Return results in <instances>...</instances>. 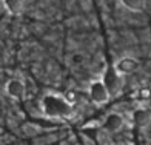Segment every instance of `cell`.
Segmentation results:
<instances>
[{"label": "cell", "mask_w": 151, "mask_h": 145, "mask_svg": "<svg viewBox=\"0 0 151 145\" xmlns=\"http://www.w3.org/2000/svg\"><path fill=\"white\" fill-rule=\"evenodd\" d=\"M40 108L46 117L51 119H68L74 113L73 103L65 96L60 94H45L40 100Z\"/></svg>", "instance_id": "obj_1"}, {"label": "cell", "mask_w": 151, "mask_h": 145, "mask_svg": "<svg viewBox=\"0 0 151 145\" xmlns=\"http://www.w3.org/2000/svg\"><path fill=\"white\" fill-rule=\"evenodd\" d=\"M114 68L117 70L119 74H122L123 77H125V76H128V74H133L137 68H139V62L131 56H125V57H120L117 62H116Z\"/></svg>", "instance_id": "obj_6"}, {"label": "cell", "mask_w": 151, "mask_h": 145, "mask_svg": "<svg viewBox=\"0 0 151 145\" xmlns=\"http://www.w3.org/2000/svg\"><path fill=\"white\" fill-rule=\"evenodd\" d=\"M3 5H5V8L8 9L9 14L17 16L25 8V0H3Z\"/></svg>", "instance_id": "obj_8"}, {"label": "cell", "mask_w": 151, "mask_h": 145, "mask_svg": "<svg viewBox=\"0 0 151 145\" xmlns=\"http://www.w3.org/2000/svg\"><path fill=\"white\" fill-rule=\"evenodd\" d=\"M88 94H90V99L96 103V105H105V103L111 99V94H109L105 84L102 82V79L91 82L90 88H88Z\"/></svg>", "instance_id": "obj_3"}, {"label": "cell", "mask_w": 151, "mask_h": 145, "mask_svg": "<svg viewBox=\"0 0 151 145\" xmlns=\"http://www.w3.org/2000/svg\"><path fill=\"white\" fill-rule=\"evenodd\" d=\"M119 2L133 12H140L145 8V0H119Z\"/></svg>", "instance_id": "obj_9"}, {"label": "cell", "mask_w": 151, "mask_h": 145, "mask_svg": "<svg viewBox=\"0 0 151 145\" xmlns=\"http://www.w3.org/2000/svg\"><path fill=\"white\" fill-rule=\"evenodd\" d=\"M131 120L136 127L143 128L151 122V111L148 108H136L131 113Z\"/></svg>", "instance_id": "obj_7"}, {"label": "cell", "mask_w": 151, "mask_h": 145, "mask_svg": "<svg viewBox=\"0 0 151 145\" xmlns=\"http://www.w3.org/2000/svg\"><path fill=\"white\" fill-rule=\"evenodd\" d=\"M5 91H6V94H8L11 99L20 100V99H23L25 94H26V85H25V82L22 79L12 77V79H9L8 82H6Z\"/></svg>", "instance_id": "obj_4"}, {"label": "cell", "mask_w": 151, "mask_h": 145, "mask_svg": "<svg viewBox=\"0 0 151 145\" xmlns=\"http://www.w3.org/2000/svg\"><path fill=\"white\" fill-rule=\"evenodd\" d=\"M102 82L105 84V87L108 88V91L109 94H111V97L113 96H117L120 93V89L123 87V76L117 73V70L113 66H108L104 76H102Z\"/></svg>", "instance_id": "obj_2"}, {"label": "cell", "mask_w": 151, "mask_h": 145, "mask_svg": "<svg viewBox=\"0 0 151 145\" xmlns=\"http://www.w3.org/2000/svg\"><path fill=\"white\" fill-rule=\"evenodd\" d=\"M125 127V119L123 116L119 113H109L106 114V117L104 119V123H102V128H104L106 133H119V131Z\"/></svg>", "instance_id": "obj_5"}]
</instances>
